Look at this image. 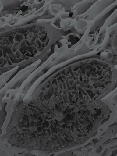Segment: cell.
I'll use <instances>...</instances> for the list:
<instances>
[{
    "label": "cell",
    "mask_w": 117,
    "mask_h": 156,
    "mask_svg": "<svg viewBox=\"0 0 117 156\" xmlns=\"http://www.w3.org/2000/svg\"><path fill=\"white\" fill-rule=\"evenodd\" d=\"M51 5L49 2L45 1L44 5L40 9H37L35 8L32 9L28 8V12L24 15L20 14L16 15L13 18L14 22H16L15 25L23 24L29 22H32L43 16L47 11L49 6Z\"/></svg>",
    "instance_id": "6da1fadb"
},
{
    "label": "cell",
    "mask_w": 117,
    "mask_h": 156,
    "mask_svg": "<svg viewBox=\"0 0 117 156\" xmlns=\"http://www.w3.org/2000/svg\"><path fill=\"white\" fill-rule=\"evenodd\" d=\"M117 0H98L84 13L77 16L76 20L83 19L87 21L93 20L104 9Z\"/></svg>",
    "instance_id": "7a4b0ae2"
},
{
    "label": "cell",
    "mask_w": 117,
    "mask_h": 156,
    "mask_svg": "<svg viewBox=\"0 0 117 156\" xmlns=\"http://www.w3.org/2000/svg\"><path fill=\"white\" fill-rule=\"evenodd\" d=\"M98 0H83L75 4L70 9L71 18L74 19L77 16L86 12Z\"/></svg>",
    "instance_id": "3957f363"
},
{
    "label": "cell",
    "mask_w": 117,
    "mask_h": 156,
    "mask_svg": "<svg viewBox=\"0 0 117 156\" xmlns=\"http://www.w3.org/2000/svg\"><path fill=\"white\" fill-rule=\"evenodd\" d=\"M117 23V9L106 20L103 26L100 29L99 34L104 35L106 34V30L109 26Z\"/></svg>",
    "instance_id": "277c9868"
},
{
    "label": "cell",
    "mask_w": 117,
    "mask_h": 156,
    "mask_svg": "<svg viewBox=\"0 0 117 156\" xmlns=\"http://www.w3.org/2000/svg\"><path fill=\"white\" fill-rule=\"evenodd\" d=\"M4 9H14L20 6L23 3L19 0H0Z\"/></svg>",
    "instance_id": "5b68a950"
},
{
    "label": "cell",
    "mask_w": 117,
    "mask_h": 156,
    "mask_svg": "<svg viewBox=\"0 0 117 156\" xmlns=\"http://www.w3.org/2000/svg\"><path fill=\"white\" fill-rule=\"evenodd\" d=\"M30 125L29 123L27 122V125L25 126L26 127H30Z\"/></svg>",
    "instance_id": "8992f818"
},
{
    "label": "cell",
    "mask_w": 117,
    "mask_h": 156,
    "mask_svg": "<svg viewBox=\"0 0 117 156\" xmlns=\"http://www.w3.org/2000/svg\"><path fill=\"white\" fill-rule=\"evenodd\" d=\"M37 129L39 132H40L41 130V128L40 127H38Z\"/></svg>",
    "instance_id": "52a82bcc"
},
{
    "label": "cell",
    "mask_w": 117,
    "mask_h": 156,
    "mask_svg": "<svg viewBox=\"0 0 117 156\" xmlns=\"http://www.w3.org/2000/svg\"><path fill=\"white\" fill-rule=\"evenodd\" d=\"M35 123H36L34 122H31V124L32 126H34V125H35L36 124Z\"/></svg>",
    "instance_id": "ba28073f"
},
{
    "label": "cell",
    "mask_w": 117,
    "mask_h": 156,
    "mask_svg": "<svg viewBox=\"0 0 117 156\" xmlns=\"http://www.w3.org/2000/svg\"><path fill=\"white\" fill-rule=\"evenodd\" d=\"M28 106H31V107H33V108H35V106H33V105H29H29H28Z\"/></svg>",
    "instance_id": "9c48e42d"
},
{
    "label": "cell",
    "mask_w": 117,
    "mask_h": 156,
    "mask_svg": "<svg viewBox=\"0 0 117 156\" xmlns=\"http://www.w3.org/2000/svg\"><path fill=\"white\" fill-rule=\"evenodd\" d=\"M46 126H49V123L47 121H46Z\"/></svg>",
    "instance_id": "30bf717a"
},
{
    "label": "cell",
    "mask_w": 117,
    "mask_h": 156,
    "mask_svg": "<svg viewBox=\"0 0 117 156\" xmlns=\"http://www.w3.org/2000/svg\"><path fill=\"white\" fill-rule=\"evenodd\" d=\"M32 134L33 135V136L35 137V134L34 133H33Z\"/></svg>",
    "instance_id": "8fae6325"
},
{
    "label": "cell",
    "mask_w": 117,
    "mask_h": 156,
    "mask_svg": "<svg viewBox=\"0 0 117 156\" xmlns=\"http://www.w3.org/2000/svg\"><path fill=\"white\" fill-rule=\"evenodd\" d=\"M51 129H52L53 128V126L52 125H51Z\"/></svg>",
    "instance_id": "7c38bea8"
},
{
    "label": "cell",
    "mask_w": 117,
    "mask_h": 156,
    "mask_svg": "<svg viewBox=\"0 0 117 156\" xmlns=\"http://www.w3.org/2000/svg\"><path fill=\"white\" fill-rule=\"evenodd\" d=\"M35 108H37V109H38V110H40V109L39 108H38V107H35Z\"/></svg>",
    "instance_id": "4fadbf2b"
},
{
    "label": "cell",
    "mask_w": 117,
    "mask_h": 156,
    "mask_svg": "<svg viewBox=\"0 0 117 156\" xmlns=\"http://www.w3.org/2000/svg\"><path fill=\"white\" fill-rule=\"evenodd\" d=\"M24 130H27L28 131H30V130L28 129H24Z\"/></svg>",
    "instance_id": "5bb4252c"
},
{
    "label": "cell",
    "mask_w": 117,
    "mask_h": 156,
    "mask_svg": "<svg viewBox=\"0 0 117 156\" xmlns=\"http://www.w3.org/2000/svg\"><path fill=\"white\" fill-rule=\"evenodd\" d=\"M57 92H56V93H55V95L56 96H57Z\"/></svg>",
    "instance_id": "9a60e30c"
},
{
    "label": "cell",
    "mask_w": 117,
    "mask_h": 156,
    "mask_svg": "<svg viewBox=\"0 0 117 156\" xmlns=\"http://www.w3.org/2000/svg\"><path fill=\"white\" fill-rule=\"evenodd\" d=\"M46 97V95H45L44 97V99H45Z\"/></svg>",
    "instance_id": "2e32d148"
},
{
    "label": "cell",
    "mask_w": 117,
    "mask_h": 156,
    "mask_svg": "<svg viewBox=\"0 0 117 156\" xmlns=\"http://www.w3.org/2000/svg\"><path fill=\"white\" fill-rule=\"evenodd\" d=\"M40 113L41 114H43V112H40Z\"/></svg>",
    "instance_id": "e0dca14e"
},
{
    "label": "cell",
    "mask_w": 117,
    "mask_h": 156,
    "mask_svg": "<svg viewBox=\"0 0 117 156\" xmlns=\"http://www.w3.org/2000/svg\"><path fill=\"white\" fill-rule=\"evenodd\" d=\"M34 102H31L30 103L31 104H34Z\"/></svg>",
    "instance_id": "ac0fdd59"
},
{
    "label": "cell",
    "mask_w": 117,
    "mask_h": 156,
    "mask_svg": "<svg viewBox=\"0 0 117 156\" xmlns=\"http://www.w3.org/2000/svg\"><path fill=\"white\" fill-rule=\"evenodd\" d=\"M30 116H31V117H33V116H34V115H32L31 114H30Z\"/></svg>",
    "instance_id": "d6986e66"
},
{
    "label": "cell",
    "mask_w": 117,
    "mask_h": 156,
    "mask_svg": "<svg viewBox=\"0 0 117 156\" xmlns=\"http://www.w3.org/2000/svg\"><path fill=\"white\" fill-rule=\"evenodd\" d=\"M17 146L18 147H20V146H19V145H17Z\"/></svg>",
    "instance_id": "ffe728a7"
},
{
    "label": "cell",
    "mask_w": 117,
    "mask_h": 156,
    "mask_svg": "<svg viewBox=\"0 0 117 156\" xmlns=\"http://www.w3.org/2000/svg\"><path fill=\"white\" fill-rule=\"evenodd\" d=\"M50 113V112H48V113H47V114H49Z\"/></svg>",
    "instance_id": "44dd1931"
},
{
    "label": "cell",
    "mask_w": 117,
    "mask_h": 156,
    "mask_svg": "<svg viewBox=\"0 0 117 156\" xmlns=\"http://www.w3.org/2000/svg\"><path fill=\"white\" fill-rule=\"evenodd\" d=\"M41 140H40V144L41 143Z\"/></svg>",
    "instance_id": "7402d4cb"
},
{
    "label": "cell",
    "mask_w": 117,
    "mask_h": 156,
    "mask_svg": "<svg viewBox=\"0 0 117 156\" xmlns=\"http://www.w3.org/2000/svg\"><path fill=\"white\" fill-rule=\"evenodd\" d=\"M14 145V144H12V146L13 145Z\"/></svg>",
    "instance_id": "603a6c76"
},
{
    "label": "cell",
    "mask_w": 117,
    "mask_h": 156,
    "mask_svg": "<svg viewBox=\"0 0 117 156\" xmlns=\"http://www.w3.org/2000/svg\"><path fill=\"white\" fill-rule=\"evenodd\" d=\"M20 153H19L18 154H20Z\"/></svg>",
    "instance_id": "cb8c5ba5"
}]
</instances>
